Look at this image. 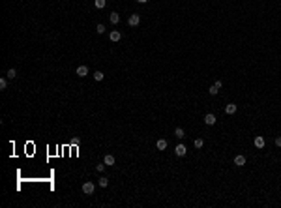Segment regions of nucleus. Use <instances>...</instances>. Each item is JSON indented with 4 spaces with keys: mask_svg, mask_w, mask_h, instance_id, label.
Masks as SVG:
<instances>
[{
    "mask_svg": "<svg viewBox=\"0 0 281 208\" xmlns=\"http://www.w3.org/2000/svg\"><path fill=\"white\" fill-rule=\"evenodd\" d=\"M105 0H94V6H96L98 8V10H103V8H105Z\"/></svg>",
    "mask_w": 281,
    "mask_h": 208,
    "instance_id": "14",
    "label": "nucleus"
},
{
    "mask_svg": "<svg viewBox=\"0 0 281 208\" xmlns=\"http://www.w3.org/2000/svg\"><path fill=\"white\" fill-rule=\"evenodd\" d=\"M253 143H255V146H257V148H264V145H266L264 137H260V135H259V137H255V141H253Z\"/></svg>",
    "mask_w": 281,
    "mask_h": 208,
    "instance_id": "9",
    "label": "nucleus"
},
{
    "mask_svg": "<svg viewBox=\"0 0 281 208\" xmlns=\"http://www.w3.org/2000/svg\"><path fill=\"white\" fill-rule=\"evenodd\" d=\"M98 184H100V187H107V186H109V178L101 176V178H100V182H98Z\"/></svg>",
    "mask_w": 281,
    "mask_h": 208,
    "instance_id": "16",
    "label": "nucleus"
},
{
    "mask_svg": "<svg viewBox=\"0 0 281 208\" xmlns=\"http://www.w3.org/2000/svg\"><path fill=\"white\" fill-rule=\"evenodd\" d=\"M246 161H247L246 156H242V154L234 156V165H236V167H244V165H246Z\"/></svg>",
    "mask_w": 281,
    "mask_h": 208,
    "instance_id": "4",
    "label": "nucleus"
},
{
    "mask_svg": "<svg viewBox=\"0 0 281 208\" xmlns=\"http://www.w3.org/2000/svg\"><path fill=\"white\" fill-rule=\"evenodd\" d=\"M217 122V118H216V114H212V113H208L206 116H204V124L206 126H214V124Z\"/></svg>",
    "mask_w": 281,
    "mask_h": 208,
    "instance_id": "5",
    "label": "nucleus"
},
{
    "mask_svg": "<svg viewBox=\"0 0 281 208\" xmlns=\"http://www.w3.org/2000/svg\"><path fill=\"white\" fill-rule=\"evenodd\" d=\"M6 77L8 79H15L17 77V70H15V67H10V70L6 71Z\"/></svg>",
    "mask_w": 281,
    "mask_h": 208,
    "instance_id": "13",
    "label": "nucleus"
},
{
    "mask_svg": "<svg viewBox=\"0 0 281 208\" xmlns=\"http://www.w3.org/2000/svg\"><path fill=\"white\" fill-rule=\"evenodd\" d=\"M94 189H96L94 182H85V184H82V193H85V195H92Z\"/></svg>",
    "mask_w": 281,
    "mask_h": 208,
    "instance_id": "1",
    "label": "nucleus"
},
{
    "mask_svg": "<svg viewBox=\"0 0 281 208\" xmlns=\"http://www.w3.org/2000/svg\"><path fill=\"white\" fill-rule=\"evenodd\" d=\"M175 135H176L178 139H184L186 137V133H184V129H182V127H176V129H175Z\"/></svg>",
    "mask_w": 281,
    "mask_h": 208,
    "instance_id": "15",
    "label": "nucleus"
},
{
    "mask_svg": "<svg viewBox=\"0 0 281 208\" xmlns=\"http://www.w3.org/2000/svg\"><path fill=\"white\" fill-rule=\"evenodd\" d=\"M175 154L178 156V158H184V156L188 154V148H186V145H176V148H175Z\"/></svg>",
    "mask_w": 281,
    "mask_h": 208,
    "instance_id": "3",
    "label": "nucleus"
},
{
    "mask_svg": "<svg viewBox=\"0 0 281 208\" xmlns=\"http://www.w3.org/2000/svg\"><path fill=\"white\" fill-rule=\"evenodd\" d=\"M203 145H204V141H203V139H195V148H201Z\"/></svg>",
    "mask_w": 281,
    "mask_h": 208,
    "instance_id": "22",
    "label": "nucleus"
},
{
    "mask_svg": "<svg viewBox=\"0 0 281 208\" xmlns=\"http://www.w3.org/2000/svg\"><path fill=\"white\" fill-rule=\"evenodd\" d=\"M103 77L105 75L101 73V71H96V73H94V79H96V81H103Z\"/></svg>",
    "mask_w": 281,
    "mask_h": 208,
    "instance_id": "20",
    "label": "nucleus"
},
{
    "mask_svg": "<svg viewBox=\"0 0 281 208\" xmlns=\"http://www.w3.org/2000/svg\"><path fill=\"white\" fill-rule=\"evenodd\" d=\"M225 113H227V114H234L236 113V103H227V105H225Z\"/></svg>",
    "mask_w": 281,
    "mask_h": 208,
    "instance_id": "8",
    "label": "nucleus"
},
{
    "mask_svg": "<svg viewBox=\"0 0 281 208\" xmlns=\"http://www.w3.org/2000/svg\"><path fill=\"white\" fill-rule=\"evenodd\" d=\"M96 32H98V34H100V36H101V34H103V32H105V25H103V23H100V25L96 26Z\"/></svg>",
    "mask_w": 281,
    "mask_h": 208,
    "instance_id": "18",
    "label": "nucleus"
},
{
    "mask_svg": "<svg viewBox=\"0 0 281 208\" xmlns=\"http://www.w3.org/2000/svg\"><path fill=\"white\" fill-rule=\"evenodd\" d=\"M128 25L129 26H139L141 25V15L131 13V15H129V19H128Z\"/></svg>",
    "mask_w": 281,
    "mask_h": 208,
    "instance_id": "2",
    "label": "nucleus"
},
{
    "mask_svg": "<svg viewBox=\"0 0 281 208\" xmlns=\"http://www.w3.org/2000/svg\"><path fill=\"white\" fill-rule=\"evenodd\" d=\"M109 21L113 23V25H118V23H120V15H118L116 11H113V13L109 15Z\"/></svg>",
    "mask_w": 281,
    "mask_h": 208,
    "instance_id": "10",
    "label": "nucleus"
},
{
    "mask_svg": "<svg viewBox=\"0 0 281 208\" xmlns=\"http://www.w3.org/2000/svg\"><path fill=\"white\" fill-rule=\"evenodd\" d=\"M219 90H221V88H219L217 85H214V86H210V88H208V92H210V96H216V94H217Z\"/></svg>",
    "mask_w": 281,
    "mask_h": 208,
    "instance_id": "17",
    "label": "nucleus"
},
{
    "mask_svg": "<svg viewBox=\"0 0 281 208\" xmlns=\"http://www.w3.org/2000/svg\"><path fill=\"white\" fill-rule=\"evenodd\" d=\"M75 73H77L79 77H86V75H88V66H79Z\"/></svg>",
    "mask_w": 281,
    "mask_h": 208,
    "instance_id": "7",
    "label": "nucleus"
},
{
    "mask_svg": "<svg viewBox=\"0 0 281 208\" xmlns=\"http://www.w3.org/2000/svg\"><path fill=\"white\" fill-rule=\"evenodd\" d=\"M137 2H139V4H146V2H148V0H137Z\"/></svg>",
    "mask_w": 281,
    "mask_h": 208,
    "instance_id": "24",
    "label": "nucleus"
},
{
    "mask_svg": "<svg viewBox=\"0 0 281 208\" xmlns=\"http://www.w3.org/2000/svg\"><path fill=\"white\" fill-rule=\"evenodd\" d=\"M105 163H100V165H96V171H98V173H103V171H105Z\"/></svg>",
    "mask_w": 281,
    "mask_h": 208,
    "instance_id": "21",
    "label": "nucleus"
},
{
    "mask_svg": "<svg viewBox=\"0 0 281 208\" xmlns=\"http://www.w3.org/2000/svg\"><path fill=\"white\" fill-rule=\"evenodd\" d=\"M109 39H111V41H114V43H118V41L122 39V34H120L118 30H113V32L109 34Z\"/></svg>",
    "mask_w": 281,
    "mask_h": 208,
    "instance_id": "6",
    "label": "nucleus"
},
{
    "mask_svg": "<svg viewBox=\"0 0 281 208\" xmlns=\"http://www.w3.org/2000/svg\"><path fill=\"white\" fill-rule=\"evenodd\" d=\"M8 88V79H0V90H6Z\"/></svg>",
    "mask_w": 281,
    "mask_h": 208,
    "instance_id": "19",
    "label": "nucleus"
},
{
    "mask_svg": "<svg viewBox=\"0 0 281 208\" xmlns=\"http://www.w3.org/2000/svg\"><path fill=\"white\" fill-rule=\"evenodd\" d=\"M114 161H116V159H114L113 154H107L105 158H103V163H105V165H114Z\"/></svg>",
    "mask_w": 281,
    "mask_h": 208,
    "instance_id": "12",
    "label": "nucleus"
},
{
    "mask_svg": "<svg viewBox=\"0 0 281 208\" xmlns=\"http://www.w3.org/2000/svg\"><path fill=\"white\" fill-rule=\"evenodd\" d=\"M167 145H169V143L165 141V139H157V143H156V148H157V150H165V148H167Z\"/></svg>",
    "mask_w": 281,
    "mask_h": 208,
    "instance_id": "11",
    "label": "nucleus"
},
{
    "mask_svg": "<svg viewBox=\"0 0 281 208\" xmlns=\"http://www.w3.org/2000/svg\"><path fill=\"white\" fill-rule=\"evenodd\" d=\"M276 146L281 148V137H276Z\"/></svg>",
    "mask_w": 281,
    "mask_h": 208,
    "instance_id": "23",
    "label": "nucleus"
}]
</instances>
